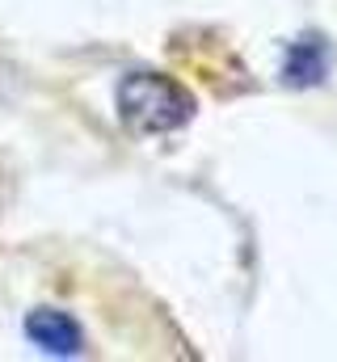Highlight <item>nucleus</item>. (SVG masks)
Returning <instances> with one entry per match:
<instances>
[{
    "label": "nucleus",
    "mask_w": 337,
    "mask_h": 362,
    "mask_svg": "<svg viewBox=\"0 0 337 362\" xmlns=\"http://www.w3.org/2000/svg\"><path fill=\"white\" fill-rule=\"evenodd\" d=\"M118 118L135 135H168L194 118V97L165 72H131L118 85Z\"/></svg>",
    "instance_id": "obj_1"
},
{
    "label": "nucleus",
    "mask_w": 337,
    "mask_h": 362,
    "mask_svg": "<svg viewBox=\"0 0 337 362\" xmlns=\"http://www.w3.org/2000/svg\"><path fill=\"white\" fill-rule=\"evenodd\" d=\"M25 337L47 358H81L84 354V329L59 308H34L25 316Z\"/></svg>",
    "instance_id": "obj_2"
},
{
    "label": "nucleus",
    "mask_w": 337,
    "mask_h": 362,
    "mask_svg": "<svg viewBox=\"0 0 337 362\" xmlns=\"http://www.w3.org/2000/svg\"><path fill=\"white\" fill-rule=\"evenodd\" d=\"M329 38L325 34H299L291 47H287V55H282V85H291V89H316V85H325L329 81Z\"/></svg>",
    "instance_id": "obj_3"
}]
</instances>
